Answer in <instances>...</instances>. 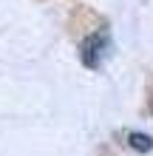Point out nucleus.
Listing matches in <instances>:
<instances>
[{
    "label": "nucleus",
    "mask_w": 153,
    "mask_h": 156,
    "mask_svg": "<svg viewBox=\"0 0 153 156\" xmlns=\"http://www.w3.org/2000/svg\"><path fill=\"white\" fill-rule=\"evenodd\" d=\"M128 142H130L133 151H150V148H153V139H150L148 133H130Z\"/></svg>",
    "instance_id": "1"
}]
</instances>
